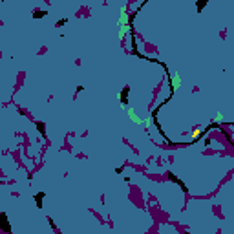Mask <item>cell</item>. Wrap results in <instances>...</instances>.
<instances>
[{
	"mask_svg": "<svg viewBox=\"0 0 234 234\" xmlns=\"http://www.w3.org/2000/svg\"><path fill=\"white\" fill-rule=\"evenodd\" d=\"M46 15V11H35V15H33V18H42Z\"/></svg>",
	"mask_w": 234,
	"mask_h": 234,
	"instance_id": "3",
	"label": "cell"
},
{
	"mask_svg": "<svg viewBox=\"0 0 234 234\" xmlns=\"http://www.w3.org/2000/svg\"><path fill=\"white\" fill-rule=\"evenodd\" d=\"M128 117L134 121L135 124H143V119H139V117H137V114H135L134 110H128Z\"/></svg>",
	"mask_w": 234,
	"mask_h": 234,
	"instance_id": "2",
	"label": "cell"
},
{
	"mask_svg": "<svg viewBox=\"0 0 234 234\" xmlns=\"http://www.w3.org/2000/svg\"><path fill=\"white\" fill-rule=\"evenodd\" d=\"M66 22H68V18H62V20H57V24H55V26H64V24H66Z\"/></svg>",
	"mask_w": 234,
	"mask_h": 234,
	"instance_id": "4",
	"label": "cell"
},
{
	"mask_svg": "<svg viewBox=\"0 0 234 234\" xmlns=\"http://www.w3.org/2000/svg\"><path fill=\"white\" fill-rule=\"evenodd\" d=\"M170 79H172V88H179L181 86V79H179V75H177V73H172L170 75Z\"/></svg>",
	"mask_w": 234,
	"mask_h": 234,
	"instance_id": "1",
	"label": "cell"
}]
</instances>
